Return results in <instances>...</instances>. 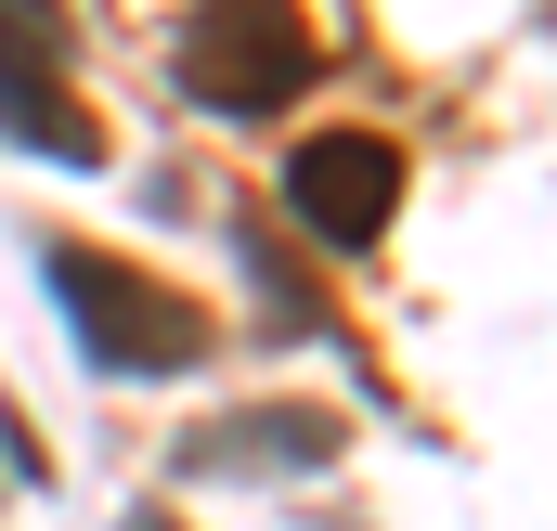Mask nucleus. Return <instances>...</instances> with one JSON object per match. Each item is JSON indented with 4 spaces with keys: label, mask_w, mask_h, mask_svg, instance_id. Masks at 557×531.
Returning a JSON list of instances; mask_svg holds the SVG:
<instances>
[{
    "label": "nucleus",
    "mask_w": 557,
    "mask_h": 531,
    "mask_svg": "<svg viewBox=\"0 0 557 531\" xmlns=\"http://www.w3.org/2000/svg\"><path fill=\"white\" fill-rule=\"evenodd\" d=\"M52 298H65V324H78V350L104 376H195L221 350L208 298H182L169 272H143V260H104L78 234H52Z\"/></svg>",
    "instance_id": "f257e3e1"
},
{
    "label": "nucleus",
    "mask_w": 557,
    "mask_h": 531,
    "mask_svg": "<svg viewBox=\"0 0 557 531\" xmlns=\"http://www.w3.org/2000/svg\"><path fill=\"white\" fill-rule=\"evenodd\" d=\"M169 78H182L208 118H285V104L324 78V39H311L285 0H208V13L169 39Z\"/></svg>",
    "instance_id": "f03ea898"
},
{
    "label": "nucleus",
    "mask_w": 557,
    "mask_h": 531,
    "mask_svg": "<svg viewBox=\"0 0 557 531\" xmlns=\"http://www.w3.org/2000/svg\"><path fill=\"white\" fill-rule=\"evenodd\" d=\"M285 208H298V234L337 247V260L389 247V221H403V143L389 131H311L285 156Z\"/></svg>",
    "instance_id": "7ed1b4c3"
},
{
    "label": "nucleus",
    "mask_w": 557,
    "mask_h": 531,
    "mask_svg": "<svg viewBox=\"0 0 557 531\" xmlns=\"http://www.w3.org/2000/svg\"><path fill=\"white\" fill-rule=\"evenodd\" d=\"M0 143H26V156H52V169H91V156H104L78 78H65V13L0 0Z\"/></svg>",
    "instance_id": "20e7f679"
},
{
    "label": "nucleus",
    "mask_w": 557,
    "mask_h": 531,
    "mask_svg": "<svg viewBox=\"0 0 557 531\" xmlns=\"http://www.w3.org/2000/svg\"><path fill=\"white\" fill-rule=\"evenodd\" d=\"M337 402H234V415H208L195 441H182V467L195 480H298V467H337Z\"/></svg>",
    "instance_id": "39448f33"
},
{
    "label": "nucleus",
    "mask_w": 557,
    "mask_h": 531,
    "mask_svg": "<svg viewBox=\"0 0 557 531\" xmlns=\"http://www.w3.org/2000/svg\"><path fill=\"white\" fill-rule=\"evenodd\" d=\"M117 531H182V519H169V506H143V519H117Z\"/></svg>",
    "instance_id": "423d86ee"
},
{
    "label": "nucleus",
    "mask_w": 557,
    "mask_h": 531,
    "mask_svg": "<svg viewBox=\"0 0 557 531\" xmlns=\"http://www.w3.org/2000/svg\"><path fill=\"white\" fill-rule=\"evenodd\" d=\"M26 13H52V0H26Z\"/></svg>",
    "instance_id": "0eeeda50"
}]
</instances>
